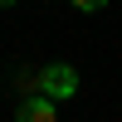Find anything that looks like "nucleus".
I'll list each match as a JSON object with an SVG mask.
<instances>
[{
  "label": "nucleus",
  "mask_w": 122,
  "mask_h": 122,
  "mask_svg": "<svg viewBox=\"0 0 122 122\" xmlns=\"http://www.w3.org/2000/svg\"><path fill=\"white\" fill-rule=\"evenodd\" d=\"M15 88L25 98H39V73H34V68H15Z\"/></svg>",
  "instance_id": "7ed1b4c3"
},
{
  "label": "nucleus",
  "mask_w": 122,
  "mask_h": 122,
  "mask_svg": "<svg viewBox=\"0 0 122 122\" xmlns=\"http://www.w3.org/2000/svg\"><path fill=\"white\" fill-rule=\"evenodd\" d=\"M39 93H44L49 103L73 98V93H78V68H73V64H49V68H39Z\"/></svg>",
  "instance_id": "f257e3e1"
},
{
  "label": "nucleus",
  "mask_w": 122,
  "mask_h": 122,
  "mask_svg": "<svg viewBox=\"0 0 122 122\" xmlns=\"http://www.w3.org/2000/svg\"><path fill=\"white\" fill-rule=\"evenodd\" d=\"M15 122H59V107L49 103L44 93H39V98H20V107H15Z\"/></svg>",
  "instance_id": "f03ea898"
}]
</instances>
